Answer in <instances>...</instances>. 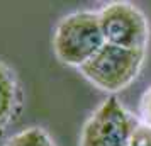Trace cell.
<instances>
[{
	"mask_svg": "<svg viewBox=\"0 0 151 146\" xmlns=\"http://www.w3.org/2000/svg\"><path fill=\"white\" fill-rule=\"evenodd\" d=\"M5 146H55V143L42 127L32 126L14 134L5 143Z\"/></svg>",
	"mask_w": 151,
	"mask_h": 146,
	"instance_id": "obj_6",
	"label": "cell"
},
{
	"mask_svg": "<svg viewBox=\"0 0 151 146\" xmlns=\"http://www.w3.org/2000/svg\"><path fill=\"white\" fill-rule=\"evenodd\" d=\"M137 124L114 95L107 97L87 119L80 146H127Z\"/></svg>",
	"mask_w": 151,
	"mask_h": 146,
	"instance_id": "obj_3",
	"label": "cell"
},
{
	"mask_svg": "<svg viewBox=\"0 0 151 146\" xmlns=\"http://www.w3.org/2000/svg\"><path fill=\"white\" fill-rule=\"evenodd\" d=\"M141 116H143V122L151 127V87L144 92L143 99H141Z\"/></svg>",
	"mask_w": 151,
	"mask_h": 146,
	"instance_id": "obj_8",
	"label": "cell"
},
{
	"mask_svg": "<svg viewBox=\"0 0 151 146\" xmlns=\"http://www.w3.org/2000/svg\"><path fill=\"white\" fill-rule=\"evenodd\" d=\"M99 21L105 44L124 49L146 51L150 26L146 15L129 2H112L99 10Z\"/></svg>",
	"mask_w": 151,
	"mask_h": 146,
	"instance_id": "obj_4",
	"label": "cell"
},
{
	"mask_svg": "<svg viewBox=\"0 0 151 146\" xmlns=\"http://www.w3.org/2000/svg\"><path fill=\"white\" fill-rule=\"evenodd\" d=\"M104 39L99 12L80 10L63 17L53 34V49L56 58L68 66L82 68L100 51Z\"/></svg>",
	"mask_w": 151,
	"mask_h": 146,
	"instance_id": "obj_1",
	"label": "cell"
},
{
	"mask_svg": "<svg viewBox=\"0 0 151 146\" xmlns=\"http://www.w3.org/2000/svg\"><path fill=\"white\" fill-rule=\"evenodd\" d=\"M21 104L19 82L12 68L0 60V131H4L15 117Z\"/></svg>",
	"mask_w": 151,
	"mask_h": 146,
	"instance_id": "obj_5",
	"label": "cell"
},
{
	"mask_svg": "<svg viewBox=\"0 0 151 146\" xmlns=\"http://www.w3.org/2000/svg\"><path fill=\"white\" fill-rule=\"evenodd\" d=\"M127 146H151V127L150 126L137 124L136 131L132 134L131 141L127 143Z\"/></svg>",
	"mask_w": 151,
	"mask_h": 146,
	"instance_id": "obj_7",
	"label": "cell"
},
{
	"mask_svg": "<svg viewBox=\"0 0 151 146\" xmlns=\"http://www.w3.org/2000/svg\"><path fill=\"white\" fill-rule=\"evenodd\" d=\"M146 51L124 49L112 44H104L80 71L92 85L104 92H121L137 78L143 68Z\"/></svg>",
	"mask_w": 151,
	"mask_h": 146,
	"instance_id": "obj_2",
	"label": "cell"
}]
</instances>
